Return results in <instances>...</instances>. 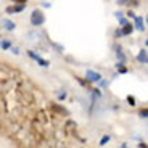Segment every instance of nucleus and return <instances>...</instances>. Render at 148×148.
<instances>
[{
    "mask_svg": "<svg viewBox=\"0 0 148 148\" xmlns=\"http://www.w3.org/2000/svg\"><path fill=\"white\" fill-rule=\"evenodd\" d=\"M44 23H45V15L39 10V8L31 13V24H32V26H36V27L37 26H42Z\"/></svg>",
    "mask_w": 148,
    "mask_h": 148,
    "instance_id": "f257e3e1",
    "label": "nucleus"
},
{
    "mask_svg": "<svg viewBox=\"0 0 148 148\" xmlns=\"http://www.w3.org/2000/svg\"><path fill=\"white\" fill-rule=\"evenodd\" d=\"M85 79H87V82H98L101 79V74L97 73V71L87 69L85 71Z\"/></svg>",
    "mask_w": 148,
    "mask_h": 148,
    "instance_id": "f03ea898",
    "label": "nucleus"
},
{
    "mask_svg": "<svg viewBox=\"0 0 148 148\" xmlns=\"http://www.w3.org/2000/svg\"><path fill=\"white\" fill-rule=\"evenodd\" d=\"M134 29H137V31H140V32H143L145 31V21H143V18L142 16H134Z\"/></svg>",
    "mask_w": 148,
    "mask_h": 148,
    "instance_id": "7ed1b4c3",
    "label": "nucleus"
},
{
    "mask_svg": "<svg viewBox=\"0 0 148 148\" xmlns=\"http://www.w3.org/2000/svg\"><path fill=\"white\" fill-rule=\"evenodd\" d=\"M2 27H3L5 31H15L16 29V23L11 21V19H8V18H3L2 19Z\"/></svg>",
    "mask_w": 148,
    "mask_h": 148,
    "instance_id": "20e7f679",
    "label": "nucleus"
},
{
    "mask_svg": "<svg viewBox=\"0 0 148 148\" xmlns=\"http://www.w3.org/2000/svg\"><path fill=\"white\" fill-rule=\"evenodd\" d=\"M24 7H26V3H19V5H15V7H10V8H7V13H21L24 10Z\"/></svg>",
    "mask_w": 148,
    "mask_h": 148,
    "instance_id": "39448f33",
    "label": "nucleus"
},
{
    "mask_svg": "<svg viewBox=\"0 0 148 148\" xmlns=\"http://www.w3.org/2000/svg\"><path fill=\"white\" fill-rule=\"evenodd\" d=\"M121 32H122V36H130V34L134 32V24H129V23H126V24L122 26Z\"/></svg>",
    "mask_w": 148,
    "mask_h": 148,
    "instance_id": "423d86ee",
    "label": "nucleus"
},
{
    "mask_svg": "<svg viewBox=\"0 0 148 148\" xmlns=\"http://www.w3.org/2000/svg\"><path fill=\"white\" fill-rule=\"evenodd\" d=\"M137 60H138V63H143V64H147L148 58H147V50H145V48L138 52V55H137Z\"/></svg>",
    "mask_w": 148,
    "mask_h": 148,
    "instance_id": "0eeeda50",
    "label": "nucleus"
},
{
    "mask_svg": "<svg viewBox=\"0 0 148 148\" xmlns=\"http://www.w3.org/2000/svg\"><path fill=\"white\" fill-rule=\"evenodd\" d=\"M36 61H37V64H39V66H42V68H48V66H50V61H48V60H44L42 56H39Z\"/></svg>",
    "mask_w": 148,
    "mask_h": 148,
    "instance_id": "6e6552de",
    "label": "nucleus"
},
{
    "mask_svg": "<svg viewBox=\"0 0 148 148\" xmlns=\"http://www.w3.org/2000/svg\"><path fill=\"white\" fill-rule=\"evenodd\" d=\"M0 47L3 48V50H8V48L11 47V40L10 39H2V40H0Z\"/></svg>",
    "mask_w": 148,
    "mask_h": 148,
    "instance_id": "1a4fd4ad",
    "label": "nucleus"
},
{
    "mask_svg": "<svg viewBox=\"0 0 148 148\" xmlns=\"http://www.w3.org/2000/svg\"><path fill=\"white\" fill-rule=\"evenodd\" d=\"M110 135H103V137H101L100 138V143H98V145H100V147H105V145H106L108 143V142H110Z\"/></svg>",
    "mask_w": 148,
    "mask_h": 148,
    "instance_id": "9d476101",
    "label": "nucleus"
},
{
    "mask_svg": "<svg viewBox=\"0 0 148 148\" xmlns=\"http://www.w3.org/2000/svg\"><path fill=\"white\" fill-rule=\"evenodd\" d=\"M127 103H129L130 106H135V98H134L132 95H129L127 97Z\"/></svg>",
    "mask_w": 148,
    "mask_h": 148,
    "instance_id": "9b49d317",
    "label": "nucleus"
},
{
    "mask_svg": "<svg viewBox=\"0 0 148 148\" xmlns=\"http://www.w3.org/2000/svg\"><path fill=\"white\" fill-rule=\"evenodd\" d=\"M147 116H148V110H147V108H143V110L140 111V118L142 119H147Z\"/></svg>",
    "mask_w": 148,
    "mask_h": 148,
    "instance_id": "f8f14e48",
    "label": "nucleus"
},
{
    "mask_svg": "<svg viewBox=\"0 0 148 148\" xmlns=\"http://www.w3.org/2000/svg\"><path fill=\"white\" fill-rule=\"evenodd\" d=\"M27 55H29L32 60H37V58H39V55H37L36 52H32V50H29V52H27Z\"/></svg>",
    "mask_w": 148,
    "mask_h": 148,
    "instance_id": "ddd939ff",
    "label": "nucleus"
},
{
    "mask_svg": "<svg viewBox=\"0 0 148 148\" xmlns=\"http://www.w3.org/2000/svg\"><path fill=\"white\" fill-rule=\"evenodd\" d=\"M68 97V93L66 92H63V90H61V92L58 93V100H64V98H66Z\"/></svg>",
    "mask_w": 148,
    "mask_h": 148,
    "instance_id": "4468645a",
    "label": "nucleus"
},
{
    "mask_svg": "<svg viewBox=\"0 0 148 148\" xmlns=\"http://www.w3.org/2000/svg\"><path fill=\"white\" fill-rule=\"evenodd\" d=\"M10 52H11V53H15V55H18V53H19V48H18V47H13V45H11V47H10Z\"/></svg>",
    "mask_w": 148,
    "mask_h": 148,
    "instance_id": "2eb2a0df",
    "label": "nucleus"
},
{
    "mask_svg": "<svg viewBox=\"0 0 148 148\" xmlns=\"http://www.w3.org/2000/svg\"><path fill=\"white\" fill-rule=\"evenodd\" d=\"M119 24H121V26H124V24H126V23H127V19L126 18H124V16H119Z\"/></svg>",
    "mask_w": 148,
    "mask_h": 148,
    "instance_id": "dca6fc26",
    "label": "nucleus"
},
{
    "mask_svg": "<svg viewBox=\"0 0 148 148\" xmlns=\"http://www.w3.org/2000/svg\"><path fill=\"white\" fill-rule=\"evenodd\" d=\"M121 36H122L121 29H116V31H114V37H121Z\"/></svg>",
    "mask_w": 148,
    "mask_h": 148,
    "instance_id": "f3484780",
    "label": "nucleus"
},
{
    "mask_svg": "<svg viewBox=\"0 0 148 148\" xmlns=\"http://www.w3.org/2000/svg\"><path fill=\"white\" fill-rule=\"evenodd\" d=\"M98 82H100L101 87H106V85H108V82H106V81H98Z\"/></svg>",
    "mask_w": 148,
    "mask_h": 148,
    "instance_id": "a211bd4d",
    "label": "nucleus"
},
{
    "mask_svg": "<svg viewBox=\"0 0 148 148\" xmlns=\"http://www.w3.org/2000/svg\"><path fill=\"white\" fill-rule=\"evenodd\" d=\"M15 3H26V0H13Z\"/></svg>",
    "mask_w": 148,
    "mask_h": 148,
    "instance_id": "6ab92c4d",
    "label": "nucleus"
},
{
    "mask_svg": "<svg viewBox=\"0 0 148 148\" xmlns=\"http://www.w3.org/2000/svg\"><path fill=\"white\" fill-rule=\"evenodd\" d=\"M127 16H129V18H134V16H135V13H134V11H129V13H127Z\"/></svg>",
    "mask_w": 148,
    "mask_h": 148,
    "instance_id": "aec40b11",
    "label": "nucleus"
}]
</instances>
